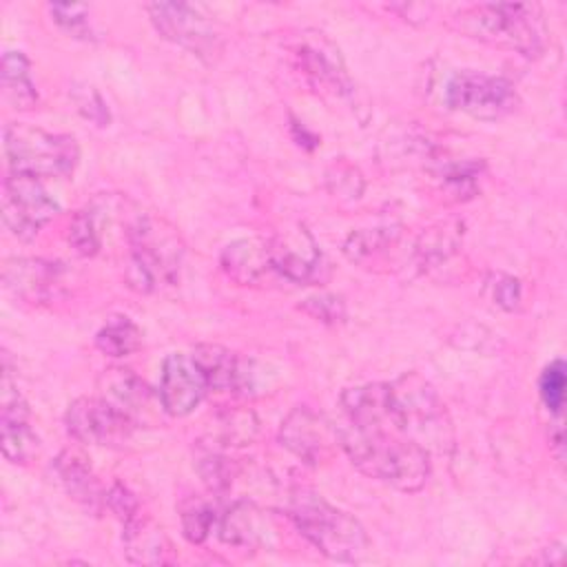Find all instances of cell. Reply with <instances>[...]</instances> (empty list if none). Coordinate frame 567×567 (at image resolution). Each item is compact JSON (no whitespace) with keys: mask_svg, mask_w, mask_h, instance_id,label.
<instances>
[{"mask_svg":"<svg viewBox=\"0 0 567 567\" xmlns=\"http://www.w3.org/2000/svg\"><path fill=\"white\" fill-rule=\"evenodd\" d=\"M337 436L359 472L394 489L419 492L430 478L432 454L390 427H368L343 421L337 425Z\"/></svg>","mask_w":567,"mask_h":567,"instance_id":"1","label":"cell"},{"mask_svg":"<svg viewBox=\"0 0 567 567\" xmlns=\"http://www.w3.org/2000/svg\"><path fill=\"white\" fill-rule=\"evenodd\" d=\"M390 427L419 443L430 454H450L454 450V427L445 403L434 385L419 372H405L388 381Z\"/></svg>","mask_w":567,"mask_h":567,"instance_id":"2","label":"cell"},{"mask_svg":"<svg viewBox=\"0 0 567 567\" xmlns=\"http://www.w3.org/2000/svg\"><path fill=\"white\" fill-rule=\"evenodd\" d=\"M126 241L131 255L124 277L133 290L153 292L177 281L184 244L177 228L164 217L135 213L126 221Z\"/></svg>","mask_w":567,"mask_h":567,"instance_id":"3","label":"cell"},{"mask_svg":"<svg viewBox=\"0 0 567 567\" xmlns=\"http://www.w3.org/2000/svg\"><path fill=\"white\" fill-rule=\"evenodd\" d=\"M286 512L301 536L332 560L354 563L363 558L370 547L363 525L352 514L330 505L315 489H292Z\"/></svg>","mask_w":567,"mask_h":567,"instance_id":"4","label":"cell"},{"mask_svg":"<svg viewBox=\"0 0 567 567\" xmlns=\"http://www.w3.org/2000/svg\"><path fill=\"white\" fill-rule=\"evenodd\" d=\"M456 27L470 38L527 58H536L545 44V24L536 4H474L458 11Z\"/></svg>","mask_w":567,"mask_h":567,"instance_id":"5","label":"cell"},{"mask_svg":"<svg viewBox=\"0 0 567 567\" xmlns=\"http://www.w3.org/2000/svg\"><path fill=\"white\" fill-rule=\"evenodd\" d=\"M4 151L13 173L31 177H69L80 159L75 137L11 122L4 128Z\"/></svg>","mask_w":567,"mask_h":567,"instance_id":"6","label":"cell"},{"mask_svg":"<svg viewBox=\"0 0 567 567\" xmlns=\"http://www.w3.org/2000/svg\"><path fill=\"white\" fill-rule=\"evenodd\" d=\"M445 104L476 120H501L518 109L520 97L505 78L461 71L445 84Z\"/></svg>","mask_w":567,"mask_h":567,"instance_id":"7","label":"cell"},{"mask_svg":"<svg viewBox=\"0 0 567 567\" xmlns=\"http://www.w3.org/2000/svg\"><path fill=\"white\" fill-rule=\"evenodd\" d=\"M60 213V204L47 193L38 177L13 173L2 184V221L7 230L29 241Z\"/></svg>","mask_w":567,"mask_h":567,"instance_id":"8","label":"cell"},{"mask_svg":"<svg viewBox=\"0 0 567 567\" xmlns=\"http://www.w3.org/2000/svg\"><path fill=\"white\" fill-rule=\"evenodd\" d=\"M157 33L202 60H215L221 51L217 27L195 7L186 2H153L146 7Z\"/></svg>","mask_w":567,"mask_h":567,"instance_id":"9","label":"cell"},{"mask_svg":"<svg viewBox=\"0 0 567 567\" xmlns=\"http://www.w3.org/2000/svg\"><path fill=\"white\" fill-rule=\"evenodd\" d=\"M0 447L13 465H27L40 450V439L29 425V405L18 392L7 352L2 354L0 381Z\"/></svg>","mask_w":567,"mask_h":567,"instance_id":"10","label":"cell"},{"mask_svg":"<svg viewBox=\"0 0 567 567\" xmlns=\"http://www.w3.org/2000/svg\"><path fill=\"white\" fill-rule=\"evenodd\" d=\"M64 425L75 441L109 447H117L124 441H128L135 427L131 419H126L100 394L75 399L66 410Z\"/></svg>","mask_w":567,"mask_h":567,"instance_id":"11","label":"cell"},{"mask_svg":"<svg viewBox=\"0 0 567 567\" xmlns=\"http://www.w3.org/2000/svg\"><path fill=\"white\" fill-rule=\"evenodd\" d=\"M279 441L286 450L310 465L326 461L339 445L337 425L308 405H297L288 412L281 421Z\"/></svg>","mask_w":567,"mask_h":567,"instance_id":"12","label":"cell"},{"mask_svg":"<svg viewBox=\"0 0 567 567\" xmlns=\"http://www.w3.org/2000/svg\"><path fill=\"white\" fill-rule=\"evenodd\" d=\"M190 359L199 368L206 390L226 394H252V390L257 388L255 363L241 359L237 352L219 343L197 346Z\"/></svg>","mask_w":567,"mask_h":567,"instance_id":"13","label":"cell"},{"mask_svg":"<svg viewBox=\"0 0 567 567\" xmlns=\"http://www.w3.org/2000/svg\"><path fill=\"white\" fill-rule=\"evenodd\" d=\"M206 383L193 359L184 354H168L162 363L159 377V403L171 416L190 414L206 394Z\"/></svg>","mask_w":567,"mask_h":567,"instance_id":"14","label":"cell"},{"mask_svg":"<svg viewBox=\"0 0 567 567\" xmlns=\"http://www.w3.org/2000/svg\"><path fill=\"white\" fill-rule=\"evenodd\" d=\"M4 286L29 303L51 301L62 286V268L44 259L16 257L2 266Z\"/></svg>","mask_w":567,"mask_h":567,"instance_id":"15","label":"cell"},{"mask_svg":"<svg viewBox=\"0 0 567 567\" xmlns=\"http://www.w3.org/2000/svg\"><path fill=\"white\" fill-rule=\"evenodd\" d=\"M268 241L275 272L297 284L321 279L323 255L306 228H299L295 235L275 237Z\"/></svg>","mask_w":567,"mask_h":567,"instance_id":"16","label":"cell"},{"mask_svg":"<svg viewBox=\"0 0 567 567\" xmlns=\"http://www.w3.org/2000/svg\"><path fill=\"white\" fill-rule=\"evenodd\" d=\"M97 388L100 396L109 401L115 410H120L126 419H131L135 425H140L148 416L153 392L146 381H142V377H137L133 370L120 365L106 368L97 379Z\"/></svg>","mask_w":567,"mask_h":567,"instance_id":"17","label":"cell"},{"mask_svg":"<svg viewBox=\"0 0 567 567\" xmlns=\"http://www.w3.org/2000/svg\"><path fill=\"white\" fill-rule=\"evenodd\" d=\"M53 467H55V474H58L62 487L75 503H80L82 507H86L91 512L102 509L104 492H102L97 476H95L89 458L84 456V452H80L78 447H66L58 454Z\"/></svg>","mask_w":567,"mask_h":567,"instance_id":"18","label":"cell"},{"mask_svg":"<svg viewBox=\"0 0 567 567\" xmlns=\"http://www.w3.org/2000/svg\"><path fill=\"white\" fill-rule=\"evenodd\" d=\"M219 536L224 543L235 547H261L270 536L268 518L255 503L237 501L224 512L219 520Z\"/></svg>","mask_w":567,"mask_h":567,"instance_id":"19","label":"cell"},{"mask_svg":"<svg viewBox=\"0 0 567 567\" xmlns=\"http://www.w3.org/2000/svg\"><path fill=\"white\" fill-rule=\"evenodd\" d=\"M224 272L241 284H257L268 270H272L270 241L266 239H237L228 244L221 252Z\"/></svg>","mask_w":567,"mask_h":567,"instance_id":"20","label":"cell"},{"mask_svg":"<svg viewBox=\"0 0 567 567\" xmlns=\"http://www.w3.org/2000/svg\"><path fill=\"white\" fill-rule=\"evenodd\" d=\"M124 551L131 563L137 565H162L171 563V543L159 525L151 518L133 516L124 523Z\"/></svg>","mask_w":567,"mask_h":567,"instance_id":"21","label":"cell"},{"mask_svg":"<svg viewBox=\"0 0 567 567\" xmlns=\"http://www.w3.org/2000/svg\"><path fill=\"white\" fill-rule=\"evenodd\" d=\"M299 64L306 73V78L312 82V86L328 91L337 97H350L354 93V86L339 60L332 53H328L321 47H301L299 53Z\"/></svg>","mask_w":567,"mask_h":567,"instance_id":"22","label":"cell"},{"mask_svg":"<svg viewBox=\"0 0 567 567\" xmlns=\"http://www.w3.org/2000/svg\"><path fill=\"white\" fill-rule=\"evenodd\" d=\"M2 91L13 109L27 111L38 104V91L31 80V62L22 51H7L2 55Z\"/></svg>","mask_w":567,"mask_h":567,"instance_id":"23","label":"cell"},{"mask_svg":"<svg viewBox=\"0 0 567 567\" xmlns=\"http://www.w3.org/2000/svg\"><path fill=\"white\" fill-rule=\"evenodd\" d=\"M95 346L109 357H126L142 346V332L128 317L115 315L97 330Z\"/></svg>","mask_w":567,"mask_h":567,"instance_id":"24","label":"cell"},{"mask_svg":"<svg viewBox=\"0 0 567 567\" xmlns=\"http://www.w3.org/2000/svg\"><path fill=\"white\" fill-rule=\"evenodd\" d=\"M100 208L86 206L78 210L69 224V244L82 257H93L102 246V217Z\"/></svg>","mask_w":567,"mask_h":567,"instance_id":"25","label":"cell"},{"mask_svg":"<svg viewBox=\"0 0 567 567\" xmlns=\"http://www.w3.org/2000/svg\"><path fill=\"white\" fill-rule=\"evenodd\" d=\"M195 465H197V472H199L202 481L206 483V487L217 494L226 492L237 474L235 461L210 445H197Z\"/></svg>","mask_w":567,"mask_h":567,"instance_id":"26","label":"cell"},{"mask_svg":"<svg viewBox=\"0 0 567 567\" xmlns=\"http://www.w3.org/2000/svg\"><path fill=\"white\" fill-rule=\"evenodd\" d=\"M182 516V532L190 543H204L217 520L215 503L204 496H190L179 507Z\"/></svg>","mask_w":567,"mask_h":567,"instance_id":"27","label":"cell"},{"mask_svg":"<svg viewBox=\"0 0 567 567\" xmlns=\"http://www.w3.org/2000/svg\"><path fill=\"white\" fill-rule=\"evenodd\" d=\"M399 237V230L392 226H383V228H363L357 233H350V237L343 244V252L352 259V261H363L377 252L388 250Z\"/></svg>","mask_w":567,"mask_h":567,"instance_id":"28","label":"cell"},{"mask_svg":"<svg viewBox=\"0 0 567 567\" xmlns=\"http://www.w3.org/2000/svg\"><path fill=\"white\" fill-rule=\"evenodd\" d=\"M461 235L463 233H458V226H447V224L425 230L421 241L416 244V255H419L421 264L432 266V264L443 261L447 255H452L456 250Z\"/></svg>","mask_w":567,"mask_h":567,"instance_id":"29","label":"cell"},{"mask_svg":"<svg viewBox=\"0 0 567 567\" xmlns=\"http://www.w3.org/2000/svg\"><path fill=\"white\" fill-rule=\"evenodd\" d=\"M257 419L248 410H226L219 414V441L221 445H246L250 443L259 427Z\"/></svg>","mask_w":567,"mask_h":567,"instance_id":"30","label":"cell"},{"mask_svg":"<svg viewBox=\"0 0 567 567\" xmlns=\"http://www.w3.org/2000/svg\"><path fill=\"white\" fill-rule=\"evenodd\" d=\"M565 388H567V368L560 359H556L543 370L538 381L540 399L551 414H560L565 403Z\"/></svg>","mask_w":567,"mask_h":567,"instance_id":"31","label":"cell"},{"mask_svg":"<svg viewBox=\"0 0 567 567\" xmlns=\"http://www.w3.org/2000/svg\"><path fill=\"white\" fill-rule=\"evenodd\" d=\"M49 11L53 16V22L66 33H71L73 38H82V40L93 38V31L89 24V7L55 2V4H49Z\"/></svg>","mask_w":567,"mask_h":567,"instance_id":"32","label":"cell"},{"mask_svg":"<svg viewBox=\"0 0 567 567\" xmlns=\"http://www.w3.org/2000/svg\"><path fill=\"white\" fill-rule=\"evenodd\" d=\"M299 310H303L306 315L323 323H339L346 319V303L337 295H319V297L303 299L299 303Z\"/></svg>","mask_w":567,"mask_h":567,"instance_id":"33","label":"cell"},{"mask_svg":"<svg viewBox=\"0 0 567 567\" xmlns=\"http://www.w3.org/2000/svg\"><path fill=\"white\" fill-rule=\"evenodd\" d=\"M104 505H106L122 523L131 520V518L137 516V512H140V503H137L135 494H133L126 485H122V483H113V485L104 492Z\"/></svg>","mask_w":567,"mask_h":567,"instance_id":"34","label":"cell"},{"mask_svg":"<svg viewBox=\"0 0 567 567\" xmlns=\"http://www.w3.org/2000/svg\"><path fill=\"white\" fill-rule=\"evenodd\" d=\"M328 182L332 193H337L339 197H359L363 190V179L359 175V171L350 164H334L332 171L328 173Z\"/></svg>","mask_w":567,"mask_h":567,"instance_id":"35","label":"cell"},{"mask_svg":"<svg viewBox=\"0 0 567 567\" xmlns=\"http://www.w3.org/2000/svg\"><path fill=\"white\" fill-rule=\"evenodd\" d=\"M73 100L80 109V113L84 117H89L91 122H95L97 126H106L111 115L109 109L104 104V100L100 97V93L93 86H82V89H73Z\"/></svg>","mask_w":567,"mask_h":567,"instance_id":"36","label":"cell"},{"mask_svg":"<svg viewBox=\"0 0 567 567\" xmlns=\"http://www.w3.org/2000/svg\"><path fill=\"white\" fill-rule=\"evenodd\" d=\"M492 295H494V301L503 310H516L520 303V297H523L520 281L512 275H498L496 281L492 284Z\"/></svg>","mask_w":567,"mask_h":567,"instance_id":"37","label":"cell"}]
</instances>
